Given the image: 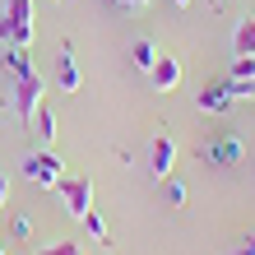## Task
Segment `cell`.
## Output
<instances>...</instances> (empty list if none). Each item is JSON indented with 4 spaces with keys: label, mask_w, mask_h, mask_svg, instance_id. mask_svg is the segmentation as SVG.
I'll return each instance as SVG.
<instances>
[{
    "label": "cell",
    "mask_w": 255,
    "mask_h": 255,
    "mask_svg": "<svg viewBox=\"0 0 255 255\" xmlns=\"http://www.w3.org/2000/svg\"><path fill=\"white\" fill-rule=\"evenodd\" d=\"M242 98H255V93H251L246 84H237V79H214V84L200 88V98H195V102H200L204 116H223V112H232Z\"/></svg>",
    "instance_id": "obj_1"
},
{
    "label": "cell",
    "mask_w": 255,
    "mask_h": 255,
    "mask_svg": "<svg viewBox=\"0 0 255 255\" xmlns=\"http://www.w3.org/2000/svg\"><path fill=\"white\" fill-rule=\"evenodd\" d=\"M42 98H47V79L42 74H28V79H14V93H9V107L19 121H33L37 107H42Z\"/></svg>",
    "instance_id": "obj_2"
},
{
    "label": "cell",
    "mask_w": 255,
    "mask_h": 255,
    "mask_svg": "<svg viewBox=\"0 0 255 255\" xmlns=\"http://www.w3.org/2000/svg\"><path fill=\"white\" fill-rule=\"evenodd\" d=\"M0 23L9 28V47H33V0H9Z\"/></svg>",
    "instance_id": "obj_3"
},
{
    "label": "cell",
    "mask_w": 255,
    "mask_h": 255,
    "mask_svg": "<svg viewBox=\"0 0 255 255\" xmlns=\"http://www.w3.org/2000/svg\"><path fill=\"white\" fill-rule=\"evenodd\" d=\"M51 190H61V200L74 218H84L88 209H93V176H61Z\"/></svg>",
    "instance_id": "obj_4"
},
{
    "label": "cell",
    "mask_w": 255,
    "mask_h": 255,
    "mask_svg": "<svg viewBox=\"0 0 255 255\" xmlns=\"http://www.w3.org/2000/svg\"><path fill=\"white\" fill-rule=\"evenodd\" d=\"M23 176H28V181H37V186H56L65 176V162H61V153L42 148V153H33V158L23 162Z\"/></svg>",
    "instance_id": "obj_5"
},
{
    "label": "cell",
    "mask_w": 255,
    "mask_h": 255,
    "mask_svg": "<svg viewBox=\"0 0 255 255\" xmlns=\"http://www.w3.org/2000/svg\"><path fill=\"white\" fill-rule=\"evenodd\" d=\"M246 158V144L237 139V134H223V139H214L209 148H200V162H214V167H232V162Z\"/></svg>",
    "instance_id": "obj_6"
},
{
    "label": "cell",
    "mask_w": 255,
    "mask_h": 255,
    "mask_svg": "<svg viewBox=\"0 0 255 255\" xmlns=\"http://www.w3.org/2000/svg\"><path fill=\"white\" fill-rule=\"evenodd\" d=\"M172 167H176V139H172V134H158V139H153V153H148V172H153L158 181H167Z\"/></svg>",
    "instance_id": "obj_7"
},
{
    "label": "cell",
    "mask_w": 255,
    "mask_h": 255,
    "mask_svg": "<svg viewBox=\"0 0 255 255\" xmlns=\"http://www.w3.org/2000/svg\"><path fill=\"white\" fill-rule=\"evenodd\" d=\"M56 84H61V93H79V84H84V74H79V61H74L70 42L61 47V56H56Z\"/></svg>",
    "instance_id": "obj_8"
},
{
    "label": "cell",
    "mask_w": 255,
    "mask_h": 255,
    "mask_svg": "<svg viewBox=\"0 0 255 255\" xmlns=\"http://www.w3.org/2000/svg\"><path fill=\"white\" fill-rule=\"evenodd\" d=\"M148 79H153V88L172 93V88L181 84V61H176V56H162V51H158V61H153V70H148Z\"/></svg>",
    "instance_id": "obj_9"
},
{
    "label": "cell",
    "mask_w": 255,
    "mask_h": 255,
    "mask_svg": "<svg viewBox=\"0 0 255 255\" xmlns=\"http://www.w3.org/2000/svg\"><path fill=\"white\" fill-rule=\"evenodd\" d=\"M5 70L14 74V79L37 74V70H33V51H28V47H5Z\"/></svg>",
    "instance_id": "obj_10"
},
{
    "label": "cell",
    "mask_w": 255,
    "mask_h": 255,
    "mask_svg": "<svg viewBox=\"0 0 255 255\" xmlns=\"http://www.w3.org/2000/svg\"><path fill=\"white\" fill-rule=\"evenodd\" d=\"M79 223H84V232L93 237V242H102V246H116V242H112V228H107V218H102L98 209H88V214H84Z\"/></svg>",
    "instance_id": "obj_11"
},
{
    "label": "cell",
    "mask_w": 255,
    "mask_h": 255,
    "mask_svg": "<svg viewBox=\"0 0 255 255\" xmlns=\"http://www.w3.org/2000/svg\"><path fill=\"white\" fill-rule=\"evenodd\" d=\"M232 51H237V56H255V19H242V23H237Z\"/></svg>",
    "instance_id": "obj_12"
},
{
    "label": "cell",
    "mask_w": 255,
    "mask_h": 255,
    "mask_svg": "<svg viewBox=\"0 0 255 255\" xmlns=\"http://www.w3.org/2000/svg\"><path fill=\"white\" fill-rule=\"evenodd\" d=\"M228 79L246 84L251 93H255V56H237V61H232V74H228Z\"/></svg>",
    "instance_id": "obj_13"
},
{
    "label": "cell",
    "mask_w": 255,
    "mask_h": 255,
    "mask_svg": "<svg viewBox=\"0 0 255 255\" xmlns=\"http://www.w3.org/2000/svg\"><path fill=\"white\" fill-rule=\"evenodd\" d=\"M130 61L139 65V70H153V61H158V47H153L148 37H139V42L130 47Z\"/></svg>",
    "instance_id": "obj_14"
},
{
    "label": "cell",
    "mask_w": 255,
    "mask_h": 255,
    "mask_svg": "<svg viewBox=\"0 0 255 255\" xmlns=\"http://www.w3.org/2000/svg\"><path fill=\"white\" fill-rule=\"evenodd\" d=\"M33 130H37V139H42V144H51V139H56V116H51L47 107H37V116H33Z\"/></svg>",
    "instance_id": "obj_15"
},
{
    "label": "cell",
    "mask_w": 255,
    "mask_h": 255,
    "mask_svg": "<svg viewBox=\"0 0 255 255\" xmlns=\"http://www.w3.org/2000/svg\"><path fill=\"white\" fill-rule=\"evenodd\" d=\"M162 195H167V204H172V209H186V200H190L186 181H176V176H167V181H162Z\"/></svg>",
    "instance_id": "obj_16"
},
{
    "label": "cell",
    "mask_w": 255,
    "mask_h": 255,
    "mask_svg": "<svg viewBox=\"0 0 255 255\" xmlns=\"http://www.w3.org/2000/svg\"><path fill=\"white\" fill-rule=\"evenodd\" d=\"M37 255H84L74 242H56V246H47V251H37Z\"/></svg>",
    "instance_id": "obj_17"
},
{
    "label": "cell",
    "mask_w": 255,
    "mask_h": 255,
    "mask_svg": "<svg viewBox=\"0 0 255 255\" xmlns=\"http://www.w3.org/2000/svg\"><path fill=\"white\" fill-rule=\"evenodd\" d=\"M9 232H14V237H19V242H23V237H33V223H28V218L19 214V218L9 223Z\"/></svg>",
    "instance_id": "obj_18"
},
{
    "label": "cell",
    "mask_w": 255,
    "mask_h": 255,
    "mask_svg": "<svg viewBox=\"0 0 255 255\" xmlns=\"http://www.w3.org/2000/svg\"><path fill=\"white\" fill-rule=\"evenodd\" d=\"M228 255H255V232H251V237H246V242L237 246V251H228Z\"/></svg>",
    "instance_id": "obj_19"
},
{
    "label": "cell",
    "mask_w": 255,
    "mask_h": 255,
    "mask_svg": "<svg viewBox=\"0 0 255 255\" xmlns=\"http://www.w3.org/2000/svg\"><path fill=\"white\" fill-rule=\"evenodd\" d=\"M116 9H139V5H148V0H112Z\"/></svg>",
    "instance_id": "obj_20"
},
{
    "label": "cell",
    "mask_w": 255,
    "mask_h": 255,
    "mask_svg": "<svg viewBox=\"0 0 255 255\" xmlns=\"http://www.w3.org/2000/svg\"><path fill=\"white\" fill-rule=\"evenodd\" d=\"M5 200H9V181L0 176V204H5Z\"/></svg>",
    "instance_id": "obj_21"
},
{
    "label": "cell",
    "mask_w": 255,
    "mask_h": 255,
    "mask_svg": "<svg viewBox=\"0 0 255 255\" xmlns=\"http://www.w3.org/2000/svg\"><path fill=\"white\" fill-rule=\"evenodd\" d=\"M172 5H190V0H172Z\"/></svg>",
    "instance_id": "obj_22"
}]
</instances>
